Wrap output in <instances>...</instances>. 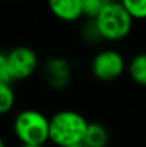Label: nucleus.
Masks as SVG:
<instances>
[{"mask_svg": "<svg viewBox=\"0 0 146 147\" xmlns=\"http://www.w3.org/2000/svg\"><path fill=\"white\" fill-rule=\"evenodd\" d=\"M93 20L106 42H122L128 39L135 22L120 1L107 3Z\"/></svg>", "mask_w": 146, "mask_h": 147, "instance_id": "f03ea898", "label": "nucleus"}, {"mask_svg": "<svg viewBox=\"0 0 146 147\" xmlns=\"http://www.w3.org/2000/svg\"><path fill=\"white\" fill-rule=\"evenodd\" d=\"M42 77L52 90H65L73 80V66L65 56H50L42 64Z\"/></svg>", "mask_w": 146, "mask_h": 147, "instance_id": "423d86ee", "label": "nucleus"}, {"mask_svg": "<svg viewBox=\"0 0 146 147\" xmlns=\"http://www.w3.org/2000/svg\"><path fill=\"white\" fill-rule=\"evenodd\" d=\"M16 104V92L13 84L0 82V113L7 114Z\"/></svg>", "mask_w": 146, "mask_h": 147, "instance_id": "9d476101", "label": "nucleus"}, {"mask_svg": "<svg viewBox=\"0 0 146 147\" xmlns=\"http://www.w3.org/2000/svg\"><path fill=\"white\" fill-rule=\"evenodd\" d=\"M50 117H46L36 109L19 111L13 120V131L22 144L45 146L49 142Z\"/></svg>", "mask_w": 146, "mask_h": 147, "instance_id": "7ed1b4c3", "label": "nucleus"}, {"mask_svg": "<svg viewBox=\"0 0 146 147\" xmlns=\"http://www.w3.org/2000/svg\"><path fill=\"white\" fill-rule=\"evenodd\" d=\"M109 139L110 136H109L106 126H103L102 123L93 121V123H89L83 143L88 147H107Z\"/></svg>", "mask_w": 146, "mask_h": 147, "instance_id": "1a4fd4ad", "label": "nucleus"}, {"mask_svg": "<svg viewBox=\"0 0 146 147\" xmlns=\"http://www.w3.org/2000/svg\"><path fill=\"white\" fill-rule=\"evenodd\" d=\"M0 54L7 61L13 83L32 77L39 69V56L30 46L19 45Z\"/></svg>", "mask_w": 146, "mask_h": 147, "instance_id": "39448f33", "label": "nucleus"}, {"mask_svg": "<svg viewBox=\"0 0 146 147\" xmlns=\"http://www.w3.org/2000/svg\"><path fill=\"white\" fill-rule=\"evenodd\" d=\"M107 3H113V1H122V0H106Z\"/></svg>", "mask_w": 146, "mask_h": 147, "instance_id": "f3484780", "label": "nucleus"}, {"mask_svg": "<svg viewBox=\"0 0 146 147\" xmlns=\"http://www.w3.org/2000/svg\"><path fill=\"white\" fill-rule=\"evenodd\" d=\"M107 4L106 0H82L83 6V14L88 20L96 19L97 14L103 10V7Z\"/></svg>", "mask_w": 146, "mask_h": 147, "instance_id": "ddd939ff", "label": "nucleus"}, {"mask_svg": "<svg viewBox=\"0 0 146 147\" xmlns=\"http://www.w3.org/2000/svg\"><path fill=\"white\" fill-rule=\"evenodd\" d=\"M89 121L86 117L70 109H63L50 116L49 142L57 147H69L83 143Z\"/></svg>", "mask_w": 146, "mask_h": 147, "instance_id": "f257e3e1", "label": "nucleus"}, {"mask_svg": "<svg viewBox=\"0 0 146 147\" xmlns=\"http://www.w3.org/2000/svg\"><path fill=\"white\" fill-rule=\"evenodd\" d=\"M126 70L128 64L123 54L115 49L99 50L90 60V71L93 77L103 83L117 80Z\"/></svg>", "mask_w": 146, "mask_h": 147, "instance_id": "20e7f679", "label": "nucleus"}, {"mask_svg": "<svg viewBox=\"0 0 146 147\" xmlns=\"http://www.w3.org/2000/svg\"><path fill=\"white\" fill-rule=\"evenodd\" d=\"M48 7L54 17L73 23L85 17L82 0H48Z\"/></svg>", "mask_w": 146, "mask_h": 147, "instance_id": "0eeeda50", "label": "nucleus"}, {"mask_svg": "<svg viewBox=\"0 0 146 147\" xmlns=\"http://www.w3.org/2000/svg\"><path fill=\"white\" fill-rule=\"evenodd\" d=\"M128 74L133 83L146 87V51L136 53L128 61Z\"/></svg>", "mask_w": 146, "mask_h": 147, "instance_id": "6e6552de", "label": "nucleus"}, {"mask_svg": "<svg viewBox=\"0 0 146 147\" xmlns=\"http://www.w3.org/2000/svg\"><path fill=\"white\" fill-rule=\"evenodd\" d=\"M80 39L86 43V45H99L102 42H105L100 30L97 29L96 22L95 20H86V23L82 26L80 29Z\"/></svg>", "mask_w": 146, "mask_h": 147, "instance_id": "9b49d317", "label": "nucleus"}, {"mask_svg": "<svg viewBox=\"0 0 146 147\" xmlns=\"http://www.w3.org/2000/svg\"><path fill=\"white\" fill-rule=\"evenodd\" d=\"M120 3L133 20H146V0H122Z\"/></svg>", "mask_w": 146, "mask_h": 147, "instance_id": "f8f14e48", "label": "nucleus"}, {"mask_svg": "<svg viewBox=\"0 0 146 147\" xmlns=\"http://www.w3.org/2000/svg\"><path fill=\"white\" fill-rule=\"evenodd\" d=\"M0 147H7L6 146V143H4V140H1V142H0Z\"/></svg>", "mask_w": 146, "mask_h": 147, "instance_id": "dca6fc26", "label": "nucleus"}, {"mask_svg": "<svg viewBox=\"0 0 146 147\" xmlns=\"http://www.w3.org/2000/svg\"><path fill=\"white\" fill-rule=\"evenodd\" d=\"M69 147H88L85 143H79V144H73V146H69Z\"/></svg>", "mask_w": 146, "mask_h": 147, "instance_id": "2eb2a0df", "label": "nucleus"}, {"mask_svg": "<svg viewBox=\"0 0 146 147\" xmlns=\"http://www.w3.org/2000/svg\"><path fill=\"white\" fill-rule=\"evenodd\" d=\"M20 147H45V146H37V144H22Z\"/></svg>", "mask_w": 146, "mask_h": 147, "instance_id": "4468645a", "label": "nucleus"}]
</instances>
